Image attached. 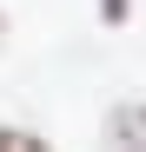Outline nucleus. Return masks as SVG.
Listing matches in <instances>:
<instances>
[{
    "label": "nucleus",
    "mask_w": 146,
    "mask_h": 152,
    "mask_svg": "<svg viewBox=\"0 0 146 152\" xmlns=\"http://www.w3.org/2000/svg\"><path fill=\"white\" fill-rule=\"evenodd\" d=\"M106 139L113 145H146V106H113L106 113Z\"/></svg>",
    "instance_id": "f257e3e1"
},
{
    "label": "nucleus",
    "mask_w": 146,
    "mask_h": 152,
    "mask_svg": "<svg viewBox=\"0 0 146 152\" xmlns=\"http://www.w3.org/2000/svg\"><path fill=\"white\" fill-rule=\"evenodd\" d=\"M0 152H40V139L20 132V126H0Z\"/></svg>",
    "instance_id": "f03ea898"
},
{
    "label": "nucleus",
    "mask_w": 146,
    "mask_h": 152,
    "mask_svg": "<svg viewBox=\"0 0 146 152\" xmlns=\"http://www.w3.org/2000/svg\"><path fill=\"white\" fill-rule=\"evenodd\" d=\"M126 7H133V0H100V13H106V20H126Z\"/></svg>",
    "instance_id": "7ed1b4c3"
},
{
    "label": "nucleus",
    "mask_w": 146,
    "mask_h": 152,
    "mask_svg": "<svg viewBox=\"0 0 146 152\" xmlns=\"http://www.w3.org/2000/svg\"><path fill=\"white\" fill-rule=\"evenodd\" d=\"M0 40H7V13H0Z\"/></svg>",
    "instance_id": "20e7f679"
}]
</instances>
